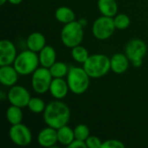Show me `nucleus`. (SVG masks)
Listing matches in <instances>:
<instances>
[{
  "label": "nucleus",
  "mask_w": 148,
  "mask_h": 148,
  "mask_svg": "<svg viewBox=\"0 0 148 148\" xmlns=\"http://www.w3.org/2000/svg\"><path fill=\"white\" fill-rule=\"evenodd\" d=\"M37 142L41 147H52L57 142V129L51 127H45L40 131L37 135Z\"/></svg>",
  "instance_id": "nucleus-12"
},
{
  "label": "nucleus",
  "mask_w": 148,
  "mask_h": 148,
  "mask_svg": "<svg viewBox=\"0 0 148 148\" xmlns=\"http://www.w3.org/2000/svg\"><path fill=\"white\" fill-rule=\"evenodd\" d=\"M125 147V144L118 140H108L106 141H104L102 143V147L101 148H124Z\"/></svg>",
  "instance_id": "nucleus-28"
},
{
  "label": "nucleus",
  "mask_w": 148,
  "mask_h": 148,
  "mask_svg": "<svg viewBox=\"0 0 148 148\" xmlns=\"http://www.w3.org/2000/svg\"><path fill=\"white\" fill-rule=\"evenodd\" d=\"M110 62H111V70L114 74L121 75L127 70L129 67L130 60L128 59L126 54L117 53L114 54L110 58Z\"/></svg>",
  "instance_id": "nucleus-15"
},
{
  "label": "nucleus",
  "mask_w": 148,
  "mask_h": 148,
  "mask_svg": "<svg viewBox=\"0 0 148 148\" xmlns=\"http://www.w3.org/2000/svg\"><path fill=\"white\" fill-rule=\"evenodd\" d=\"M16 57V49L14 43L7 39L0 42V66L12 65Z\"/></svg>",
  "instance_id": "nucleus-11"
},
{
  "label": "nucleus",
  "mask_w": 148,
  "mask_h": 148,
  "mask_svg": "<svg viewBox=\"0 0 148 148\" xmlns=\"http://www.w3.org/2000/svg\"><path fill=\"white\" fill-rule=\"evenodd\" d=\"M114 17L101 16L93 23L92 32L94 36L98 40H107L114 34L115 30Z\"/></svg>",
  "instance_id": "nucleus-8"
},
{
  "label": "nucleus",
  "mask_w": 148,
  "mask_h": 148,
  "mask_svg": "<svg viewBox=\"0 0 148 148\" xmlns=\"http://www.w3.org/2000/svg\"><path fill=\"white\" fill-rule=\"evenodd\" d=\"M53 80V76L49 71V69L41 67L37 68L32 74L31 77V86L33 90L42 95L49 91V88Z\"/></svg>",
  "instance_id": "nucleus-7"
},
{
  "label": "nucleus",
  "mask_w": 148,
  "mask_h": 148,
  "mask_svg": "<svg viewBox=\"0 0 148 148\" xmlns=\"http://www.w3.org/2000/svg\"><path fill=\"white\" fill-rule=\"evenodd\" d=\"M68 147L71 148H88L87 147V144H86V141H83V140H77V139H75L72 143Z\"/></svg>",
  "instance_id": "nucleus-29"
},
{
  "label": "nucleus",
  "mask_w": 148,
  "mask_h": 148,
  "mask_svg": "<svg viewBox=\"0 0 148 148\" xmlns=\"http://www.w3.org/2000/svg\"><path fill=\"white\" fill-rule=\"evenodd\" d=\"M28 108L34 114H41L44 112L46 105L41 98L31 97L28 104Z\"/></svg>",
  "instance_id": "nucleus-24"
},
{
  "label": "nucleus",
  "mask_w": 148,
  "mask_h": 148,
  "mask_svg": "<svg viewBox=\"0 0 148 148\" xmlns=\"http://www.w3.org/2000/svg\"><path fill=\"white\" fill-rule=\"evenodd\" d=\"M6 119L10 125H16L22 123L23 121V111L22 108L14 105L9 107L6 111Z\"/></svg>",
  "instance_id": "nucleus-21"
},
{
  "label": "nucleus",
  "mask_w": 148,
  "mask_h": 148,
  "mask_svg": "<svg viewBox=\"0 0 148 148\" xmlns=\"http://www.w3.org/2000/svg\"><path fill=\"white\" fill-rule=\"evenodd\" d=\"M7 98L11 105L23 108L28 107L31 96L24 87L20 85H14L10 87L7 94Z\"/></svg>",
  "instance_id": "nucleus-10"
},
{
  "label": "nucleus",
  "mask_w": 148,
  "mask_h": 148,
  "mask_svg": "<svg viewBox=\"0 0 148 148\" xmlns=\"http://www.w3.org/2000/svg\"><path fill=\"white\" fill-rule=\"evenodd\" d=\"M69 68L68 65L62 62H56L50 68L49 71L53 78H63L69 73Z\"/></svg>",
  "instance_id": "nucleus-22"
},
{
  "label": "nucleus",
  "mask_w": 148,
  "mask_h": 148,
  "mask_svg": "<svg viewBox=\"0 0 148 148\" xmlns=\"http://www.w3.org/2000/svg\"><path fill=\"white\" fill-rule=\"evenodd\" d=\"M26 45L29 49L39 53L46 46V38L40 32H33L28 36Z\"/></svg>",
  "instance_id": "nucleus-16"
},
{
  "label": "nucleus",
  "mask_w": 148,
  "mask_h": 148,
  "mask_svg": "<svg viewBox=\"0 0 148 148\" xmlns=\"http://www.w3.org/2000/svg\"><path fill=\"white\" fill-rule=\"evenodd\" d=\"M147 51V44L144 41L140 39H132L130 40L125 48V54L132 62V64L138 68L142 65L143 57L146 56Z\"/></svg>",
  "instance_id": "nucleus-6"
},
{
  "label": "nucleus",
  "mask_w": 148,
  "mask_h": 148,
  "mask_svg": "<svg viewBox=\"0 0 148 148\" xmlns=\"http://www.w3.org/2000/svg\"><path fill=\"white\" fill-rule=\"evenodd\" d=\"M97 7L102 16L114 17L118 12V4L115 0H98Z\"/></svg>",
  "instance_id": "nucleus-18"
},
{
  "label": "nucleus",
  "mask_w": 148,
  "mask_h": 148,
  "mask_svg": "<svg viewBox=\"0 0 148 148\" xmlns=\"http://www.w3.org/2000/svg\"><path fill=\"white\" fill-rule=\"evenodd\" d=\"M69 108L61 101H53L46 105L43 112V121L47 126L58 129L65 125L70 120Z\"/></svg>",
  "instance_id": "nucleus-1"
},
{
  "label": "nucleus",
  "mask_w": 148,
  "mask_h": 148,
  "mask_svg": "<svg viewBox=\"0 0 148 148\" xmlns=\"http://www.w3.org/2000/svg\"><path fill=\"white\" fill-rule=\"evenodd\" d=\"M90 78L83 67H70L67 75V82L69 90L78 95L84 94L89 87Z\"/></svg>",
  "instance_id": "nucleus-2"
},
{
  "label": "nucleus",
  "mask_w": 148,
  "mask_h": 148,
  "mask_svg": "<svg viewBox=\"0 0 148 148\" xmlns=\"http://www.w3.org/2000/svg\"><path fill=\"white\" fill-rule=\"evenodd\" d=\"M7 1H8V0H0V4H1V5H3Z\"/></svg>",
  "instance_id": "nucleus-32"
},
{
  "label": "nucleus",
  "mask_w": 148,
  "mask_h": 148,
  "mask_svg": "<svg viewBox=\"0 0 148 148\" xmlns=\"http://www.w3.org/2000/svg\"><path fill=\"white\" fill-rule=\"evenodd\" d=\"M69 90V88L67 81L62 78H53L49 88V92L55 99H63L68 95Z\"/></svg>",
  "instance_id": "nucleus-14"
},
{
  "label": "nucleus",
  "mask_w": 148,
  "mask_h": 148,
  "mask_svg": "<svg viewBox=\"0 0 148 148\" xmlns=\"http://www.w3.org/2000/svg\"><path fill=\"white\" fill-rule=\"evenodd\" d=\"M78 22H79L80 24H81L82 26H83V27H85V26L88 24V21H87L86 18H80V19L78 20Z\"/></svg>",
  "instance_id": "nucleus-30"
},
{
  "label": "nucleus",
  "mask_w": 148,
  "mask_h": 148,
  "mask_svg": "<svg viewBox=\"0 0 148 148\" xmlns=\"http://www.w3.org/2000/svg\"><path fill=\"white\" fill-rule=\"evenodd\" d=\"M83 26H82L80 23L75 20L64 24L61 31V40L62 43L66 47L71 49L80 45L83 40Z\"/></svg>",
  "instance_id": "nucleus-5"
},
{
  "label": "nucleus",
  "mask_w": 148,
  "mask_h": 148,
  "mask_svg": "<svg viewBox=\"0 0 148 148\" xmlns=\"http://www.w3.org/2000/svg\"><path fill=\"white\" fill-rule=\"evenodd\" d=\"M18 72L14 66H0V82L6 87H12L16 85L18 79Z\"/></svg>",
  "instance_id": "nucleus-13"
},
{
  "label": "nucleus",
  "mask_w": 148,
  "mask_h": 148,
  "mask_svg": "<svg viewBox=\"0 0 148 148\" xmlns=\"http://www.w3.org/2000/svg\"><path fill=\"white\" fill-rule=\"evenodd\" d=\"M71 56L75 62L83 64L88 60V58L89 57L90 55H89L88 49L80 44V45H77V46L72 48Z\"/></svg>",
  "instance_id": "nucleus-23"
},
{
  "label": "nucleus",
  "mask_w": 148,
  "mask_h": 148,
  "mask_svg": "<svg viewBox=\"0 0 148 148\" xmlns=\"http://www.w3.org/2000/svg\"><path fill=\"white\" fill-rule=\"evenodd\" d=\"M102 141L96 136L90 135L86 140V144L88 148H101L102 147Z\"/></svg>",
  "instance_id": "nucleus-27"
},
{
  "label": "nucleus",
  "mask_w": 148,
  "mask_h": 148,
  "mask_svg": "<svg viewBox=\"0 0 148 148\" xmlns=\"http://www.w3.org/2000/svg\"><path fill=\"white\" fill-rule=\"evenodd\" d=\"M39 63V56H37L36 52L28 49L16 56L13 66L19 75H28L35 72Z\"/></svg>",
  "instance_id": "nucleus-4"
},
{
  "label": "nucleus",
  "mask_w": 148,
  "mask_h": 148,
  "mask_svg": "<svg viewBox=\"0 0 148 148\" xmlns=\"http://www.w3.org/2000/svg\"><path fill=\"white\" fill-rule=\"evenodd\" d=\"M9 136L10 140L18 147H26L32 141V134L29 128L23 123L11 125Z\"/></svg>",
  "instance_id": "nucleus-9"
},
{
  "label": "nucleus",
  "mask_w": 148,
  "mask_h": 148,
  "mask_svg": "<svg viewBox=\"0 0 148 148\" xmlns=\"http://www.w3.org/2000/svg\"><path fill=\"white\" fill-rule=\"evenodd\" d=\"M83 69L91 78L102 77L111 69L110 58L102 54L91 55L83 63Z\"/></svg>",
  "instance_id": "nucleus-3"
},
{
  "label": "nucleus",
  "mask_w": 148,
  "mask_h": 148,
  "mask_svg": "<svg viewBox=\"0 0 148 148\" xmlns=\"http://www.w3.org/2000/svg\"><path fill=\"white\" fill-rule=\"evenodd\" d=\"M9 3H10L11 4H14V5H17V4H20L23 0H8Z\"/></svg>",
  "instance_id": "nucleus-31"
},
{
  "label": "nucleus",
  "mask_w": 148,
  "mask_h": 148,
  "mask_svg": "<svg viewBox=\"0 0 148 148\" xmlns=\"http://www.w3.org/2000/svg\"><path fill=\"white\" fill-rule=\"evenodd\" d=\"M39 62L42 67L49 69L56 62V53L52 46L46 45L39 52Z\"/></svg>",
  "instance_id": "nucleus-17"
},
{
  "label": "nucleus",
  "mask_w": 148,
  "mask_h": 148,
  "mask_svg": "<svg viewBox=\"0 0 148 148\" xmlns=\"http://www.w3.org/2000/svg\"><path fill=\"white\" fill-rule=\"evenodd\" d=\"M57 139L58 142L62 145L69 147L72 141L75 139L74 129L69 127L68 125H65L57 129Z\"/></svg>",
  "instance_id": "nucleus-19"
},
{
  "label": "nucleus",
  "mask_w": 148,
  "mask_h": 148,
  "mask_svg": "<svg viewBox=\"0 0 148 148\" xmlns=\"http://www.w3.org/2000/svg\"><path fill=\"white\" fill-rule=\"evenodd\" d=\"M75 137L77 140L86 141V140L90 136V131L88 126L84 124H79L74 128Z\"/></svg>",
  "instance_id": "nucleus-26"
},
{
  "label": "nucleus",
  "mask_w": 148,
  "mask_h": 148,
  "mask_svg": "<svg viewBox=\"0 0 148 148\" xmlns=\"http://www.w3.org/2000/svg\"><path fill=\"white\" fill-rule=\"evenodd\" d=\"M115 28L118 29H125L129 27L131 23L130 17L126 14H117L114 17Z\"/></svg>",
  "instance_id": "nucleus-25"
},
{
  "label": "nucleus",
  "mask_w": 148,
  "mask_h": 148,
  "mask_svg": "<svg viewBox=\"0 0 148 148\" xmlns=\"http://www.w3.org/2000/svg\"><path fill=\"white\" fill-rule=\"evenodd\" d=\"M55 17L58 22L66 24L75 20V13L69 7L61 6L56 9L55 12Z\"/></svg>",
  "instance_id": "nucleus-20"
}]
</instances>
